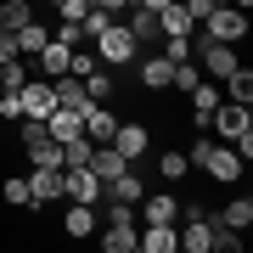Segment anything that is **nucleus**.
<instances>
[{
  "instance_id": "16",
  "label": "nucleus",
  "mask_w": 253,
  "mask_h": 253,
  "mask_svg": "<svg viewBox=\"0 0 253 253\" xmlns=\"http://www.w3.org/2000/svg\"><path fill=\"white\" fill-rule=\"evenodd\" d=\"M51 90H56V107H90V96H84V79H73V73H56L51 79Z\"/></svg>"
},
{
  "instance_id": "14",
  "label": "nucleus",
  "mask_w": 253,
  "mask_h": 253,
  "mask_svg": "<svg viewBox=\"0 0 253 253\" xmlns=\"http://www.w3.org/2000/svg\"><path fill=\"white\" fill-rule=\"evenodd\" d=\"M84 169H90V174H96V180H101V186H107V180H118V174H124V169H129V163H124V158H118V152H113V146H107V141H101V146H90V163H84Z\"/></svg>"
},
{
  "instance_id": "21",
  "label": "nucleus",
  "mask_w": 253,
  "mask_h": 253,
  "mask_svg": "<svg viewBox=\"0 0 253 253\" xmlns=\"http://www.w3.org/2000/svg\"><path fill=\"white\" fill-rule=\"evenodd\" d=\"M0 203H6V208H23V214H34V191H28V174H11V180L6 186H0Z\"/></svg>"
},
{
  "instance_id": "38",
  "label": "nucleus",
  "mask_w": 253,
  "mask_h": 253,
  "mask_svg": "<svg viewBox=\"0 0 253 253\" xmlns=\"http://www.w3.org/2000/svg\"><path fill=\"white\" fill-rule=\"evenodd\" d=\"M34 6H56V0H34Z\"/></svg>"
},
{
  "instance_id": "22",
  "label": "nucleus",
  "mask_w": 253,
  "mask_h": 253,
  "mask_svg": "<svg viewBox=\"0 0 253 253\" xmlns=\"http://www.w3.org/2000/svg\"><path fill=\"white\" fill-rule=\"evenodd\" d=\"M113 90H118V79H113L107 62H96L90 73H84V96H90V101H113Z\"/></svg>"
},
{
  "instance_id": "18",
  "label": "nucleus",
  "mask_w": 253,
  "mask_h": 253,
  "mask_svg": "<svg viewBox=\"0 0 253 253\" xmlns=\"http://www.w3.org/2000/svg\"><path fill=\"white\" fill-rule=\"evenodd\" d=\"M152 219H180L174 191H152V197H141V225H152Z\"/></svg>"
},
{
  "instance_id": "11",
  "label": "nucleus",
  "mask_w": 253,
  "mask_h": 253,
  "mask_svg": "<svg viewBox=\"0 0 253 253\" xmlns=\"http://www.w3.org/2000/svg\"><path fill=\"white\" fill-rule=\"evenodd\" d=\"M186 101H191V129H208V118H214V107H219L225 96H219V84H203V79H197Z\"/></svg>"
},
{
  "instance_id": "5",
  "label": "nucleus",
  "mask_w": 253,
  "mask_h": 253,
  "mask_svg": "<svg viewBox=\"0 0 253 253\" xmlns=\"http://www.w3.org/2000/svg\"><path fill=\"white\" fill-rule=\"evenodd\" d=\"M107 146H113L124 163H141L146 152H152V129H146L141 118H129V124H118V129H113V141H107Z\"/></svg>"
},
{
  "instance_id": "35",
  "label": "nucleus",
  "mask_w": 253,
  "mask_h": 253,
  "mask_svg": "<svg viewBox=\"0 0 253 253\" xmlns=\"http://www.w3.org/2000/svg\"><path fill=\"white\" fill-rule=\"evenodd\" d=\"M84 6H96V11H107V17H118V11L135 6V0H84Z\"/></svg>"
},
{
  "instance_id": "32",
  "label": "nucleus",
  "mask_w": 253,
  "mask_h": 253,
  "mask_svg": "<svg viewBox=\"0 0 253 253\" xmlns=\"http://www.w3.org/2000/svg\"><path fill=\"white\" fill-rule=\"evenodd\" d=\"M23 79H28L23 56H11V62H0V90H23Z\"/></svg>"
},
{
  "instance_id": "8",
  "label": "nucleus",
  "mask_w": 253,
  "mask_h": 253,
  "mask_svg": "<svg viewBox=\"0 0 253 253\" xmlns=\"http://www.w3.org/2000/svg\"><path fill=\"white\" fill-rule=\"evenodd\" d=\"M174 248H180V225L174 219H152L135 236V253H174Z\"/></svg>"
},
{
  "instance_id": "31",
  "label": "nucleus",
  "mask_w": 253,
  "mask_h": 253,
  "mask_svg": "<svg viewBox=\"0 0 253 253\" xmlns=\"http://www.w3.org/2000/svg\"><path fill=\"white\" fill-rule=\"evenodd\" d=\"M90 135H73V141H62V169H84V163H90Z\"/></svg>"
},
{
  "instance_id": "27",
  "label": "nucleus",
  "mask_w": 253,
  "mask_h": 253,
  "mask_svg": "<svg viewBox=\"0 0 253 253\" xmlns=\"http://www.w3.org/2000/svg\"><path fill=\"white\" fill-rule=\"evenodd\" d=\"M219 96H225V101H253V73L248 68H231L225 79H219Z\"/></svg>"
},
{
  "instance_id": "12",
  "label": "nucleus",
  "mask_w": 253,
  "mask_h": 253,
  "mask_svg": "<svg viewBox=\"0 0 253 253\" xmlns=\"http://www.w3.org/2000/svg\"><path fill=\"white\" fill-rule=\"evenodd\" d=\"M124 28L135 34V45H141V51H146V45L158 51V40H163V28H158V11H146V6H129V23H124Z\"/></svg>"
},
{
  "instance_id": "1",
  "label": "nucleus",
  "mask_w": 253,
  "mask_h": 253,
  "mask_svg": "<svg viewBox=\"0 0 253 253\" xmlns=\"http://www.w3.org/2000/svg\"><path fill=\"white\" fill-rule=\"evenodd\" d=\"M90 51H96V62H107L113 73H118V68H129V62H135V56H141L135 34H129L124 23H107V28H101V34L90 40Z\"/></svg>"
},
{
  "instance_id": "17",
  "label": "nucleus",
  "mask_w": 253,
  "mask_h": 253,
  "mask_svg": "<svg viewBox=\"0 0 253 253\" xmlns=\"http://www.w3.org/2000/svg\"><path fill=\"white\" fill-rule=\"evenodd\" d=\"M158 28H163V34H191V28H197V17H191L186 0H169V6L158 11Z\"/></svg>"
},
{
  "instance_id": "30",
  "label": "nucleus",
  "mask_w": 253,
  "mask_h": 253,
  "mask_svg": "<svg viewBox=\"0 0 253 253\" xmlns=\"http://www.w3.org/2000/svg\"><path fill=\"white\" fill-rule=\"evenodd\" d=\"M135 236H141V225H107L101 231V248L107 253H135Z\"/></svg>"
},
{
  "instance_id": "4",
  "label": "nucleus",
  "mask_w": 253,
  "mask_h": 253,
  "mask_svg": "<svg viewBox=\"0 0 253 253\" xmlns=\"http://www.w3.org/2000/svg\"><path fill=\"white\" fill-rule=\"evenodd\" d=\"M197 169L208 174V180H219V186H236V180H242V158H236V146H231V141H214V146L203 152Z\"/></svg>"
},
{
  "instance_id": "20",
  "label": "nucleus",
  "mask_w": 253,
  "mask_h": 253,
  "mask_svg": "<svg viewBox=\"0 0 253 253\" xmlns=\"http://www.w3.org/2000/svg\"><path fill=\"white\" fill-rule=\"evenodd\" d=\"M45 135H51V141L84 135V129H79V113H73V107H51V113H45Z\"/></svg>"
},
{
  "instance_id": "2",
  "label": "nucleus",
  "mask_w": 253,
  "mask_h": 253,
  "mask_svg": "<svg viewBox=\"0 0 253 253\" xmlns=\"http://www.w3.org/2000/svg\"><path fill=\"white\" fill-rule=\"evenodd\" d=\"M197 28H203L208 40H225V45H242V40H248V11H242V6H231V0H219V6L208 11V17H203Z\"/></svg>"
},
{
  "instance_id": "10",
  "label": "nucleus",
  "mask_w": 253,
  "mask_h": 253,
  "mask_svg": "<svg viewBox=\"0 0 253 253\" xmlns=\"http://www.w3.org/2000/svg\"><path fill=\"white\" fill-rule=\"evenodd\" d=\"M17 101H23V118H45L56 107V90H51V79H23Z\"/></svg>"
},
{
  "instance_id": "19",
  "label": "nucleus",
  "mask_w": 253,
  "mask_h": 253,
  "mask_svg": "<svg viewBox=\"0 0 253 253\" xmlns=\"http://www.w3.org/2000/svg\"><path fill=\"white\" fill-rule=\"evenodd\" d=\"M107 197H113V203H141V197H146V180L135 174V163H129L118 180H107Z\"/></svg>"
},
{
  "instance_id": "3",
  "label": "nucleus",
  "mask_w": 253,
  "mask_h": 253,
  "mask_svg": "<svg viewBox=\"0 0 253 253\" xmlns=\"http://www.w3.org/2000/svg\"><path fill=\"white\" fill-rule=\"evenodd\" d=\"M191 51L203 56V73H208V79H225L231 68H242V56H236V45H225V40H208L203 28H191Z\"/></svg>"
},
{
  "instance_id": "7",
  "label": "nucleus",
  "mask_w": 253,
  "mask_h": 253,
  "mask_svg": "<svg viewBox=\"0 0 253 253\" xmlns=\"http://www.w3.org/2000/svg\"><path fill=\"white\" fill-rule=\"evenodd\" d=\"M62 197H68V203H90V208H101L107 186H101L90 169H62Z\"/></svg>"
},
{
  "instance_id": "9",
  "label": "nucleus",
  "mask_w": 253,
  "mask_h": 253,
  "mask_svg": "<svg viewBox=\"0 0 253 253\" xmlns=\"http://www.w3.org/2000/svg\"><path fill=\"white\" fill-rule=\"evenodd\" d=\"M79 129H84V135L101 146V141H113L118 118H113V107H107V101H90V107H79Z\"/></svg>"
},
{
  "instance_id": "29",
  "label": "nucleus",
  "mask_w": 253,
  "mask_h": 253,
  "mask_svg": "<svg viewBox=\"0 0 253 253\" xmlns=\"http://www.w3.org/2000/svg\"><path fill=\"white\" fill-rule=\"evenodd\" d=\"M158 174H163V186H180L191 174V158L186 152H158Z\"/></svg>"
},
{
  "instance_id": "23",
  "label": "nucleus",
  "mask_w": 253,
  "mask_h": 253,
  "mask_svg": "<svg viewBox=\"0 0 253 253\" xmlns=\"http://www.w3.org/2000/svg\"><path fill=\"white\" fill-rule=\"evenodd\" d=\"M23 152H28L34 169H62V141H51V135H40L34 146H23Z\"/></svg>"
},
{
  "instance_id": "37",
  "label": "nucleus",
  "mask_w": 253,
  "mask_h": 253,
  "mask_svg": "<svg viewBox=\"0 0 253 253\" xmlns=\"http://www.w3.org/2000/svg\"><path fill=\"white\" fill-rule=\"evenodd\" d=\"M135 6H146V11H163V6H169V0H135Z\"/></svg>"
},
{
  "instance_id": "36",
  "label": "nucleus",
  "mask_w": 253,
  "mask_h": 253,
  "mask_svg": "<svg viewBox=\"0 0 253 253\" xmlns=\"http://www.w3.org/2000/svg\"><path fill=\"white\" fill-rule=\"evenodd\" d=\"M11 56H17V34H6V28H0V62H11Z\"/></svg>"
},
{
  "instance_id": "15",
  "label": "nucleus",
  "mask_w": 253,
  "mask_h": 253,
  "mask_svg": "<svg viewBox=\"0 0 253 253\" xmlns=\"http://www.w3.org/2000/svg\"><path fill=\"white\" fill-rule=\"evenodd\" d=\"M28 191H34V203H62V169H34L28 174Z\"/></svg>"
},
{
  "instance_id": "13",
  "label": "nucleus",
  "mask_w": 253,
  "mask_h": 253,
  "mask_svg": "<svg viewBox=\"0 0 253 253\" xmlns=\"http://www.w3.org/2000/svg\"><path fill=\"white\" fill-rule=\"evenodd\" d=\"M96 225H101V214L90 203H68V214H62V236H73V242H79V236H96Z\"/></svg>"
},
{
  "instance_id": "33",
  "label": "nucleus",
  "mask_w": 253,
  "mask_h": 253,
  "mask_svg": "<svg viewBox=\"0 0 253 253\" xmlns=\"http://www.w3.org/2000/svg\"><path fill=\"white\" fill-rule=\"evenodd\" d=\"M208 248H219V253H242V231H231V225H219L214 219V242Z\"/></svg>"
},
{
  "instance_id": "26",
  "label": "nucleus",
  "mask_w": 253,
  "mask_h": 253,
  "mask_svg": "<svg viewBox=\"0 0 253 253\" xmlns=\"http://www.w3.org/2000/svg\"><path fill=\"white\" fill-rule=\"evenodd\" d=\"M68 56H73V45H62V40H45V51H40V73H45V79L68 73Z\"/></svg>"
},
{
  "instance_id": "6",
  "label": "nucleus",
  "mask_w": 253,
  "mask_h": 253,
  "mask_svg": "<svg viewBox=\"0 0 253 253\" xmlns=\"http://www.w3.org/2000/svg\"><path fill=\"white\" fill-rule=\"evenodd\" d=\"M208 129H214L219 141H236L242 129H253V107H248V101H219L214 118H208Z\"/></svg>"
},
{
  "instance_id": "28",
  "label": "nucleus",
  "mask_w": 253,
  "mask_h": 253,
  "mask_svg": "<svg viewBox=\"0 0 253 253\" xmlns=\"http://www.w3.org/2000/svg\"><path fill=\"white\" fill-rule=\"evenodd\" d=\"M23 23H34V0H0V28L17 34Z\"/></svg>"
},
{
  "instance_id": "34",
  "label": "nucleus",
  "mask_w": 253,
  "mask_h": 253,
  "mask_svg": "<svg viewBox=\"0 0 253 253\" xmlns=\"http://www.w3.org/2000/svg\"><path fill=\"white\" fill-rule=\"evenodd\" d=\"M0 118H6V124H17V118H23V101H17V90H0Z\"/></svg>"
},
{
  "instance_id": "24",
  "label": "nucleus",
  "mask_w": 253,
  "mask_h": 253,
  "mask_svg": "<svg viewBox=\"0 0 253 253\" xmlns=\"http://www.w3.org/2000/svg\"><path fill=\"white\" fill-rule=\"evenodd\" d=\"M45 40H51V28L40 23V17L23 23V28H17V56H40V51H45Z\"/></svg>"
},
{
  "instance_id": "25",
  "label": "nucleus",
  "mask_w": 253,
  "mask_h": 253,
  "mask_svg": "<svg viewBox=\"0 0 253 253\" xmlns=\"http://www.w3.org/2000/svg\"><path fill=\"white\" fill-rule=\"evenodd\" d=\"M214 219H219V225H231V231H248V225H253V197H231Z\"/></svg>"
}]
</instances>
